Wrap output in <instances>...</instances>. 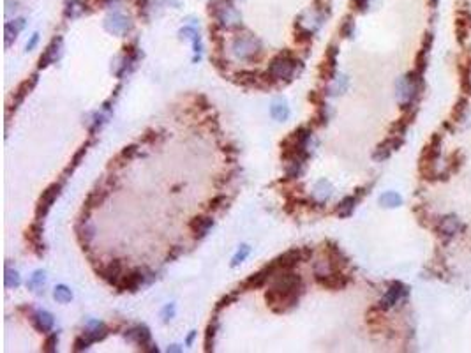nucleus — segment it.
Masks as SVG:
<instances>
[{
  "mask_svg": "<svg viewBox=\"0 0 471 353\" xmlns=\"http://www.w3.org/2000/svg\"><path fill=\"white\" fill-rule=\"evenodd\" d=\"M441 156V134H433L431 141L425 145L420 159V173L424 178H434L438 177V159Z\"/></svg>",
  "mask_w": 471,
  "mask_h": 353,
  "instance_id": "1",
  "label": "nucleus"
},
{
  "mask_svg": "<svg viewBox=\"0 0 471 353\" xmlns=\"http://www.w3.org/2000/svg\"><path fill=\"white\" fill-rule=\"evenodd\" d=\"M300 64L298 60H295L293 57H291L290 51H284V53H281L279 57H275L272 62H270L269 66V73L272 74L275 80H288V78L293 74V69L295 66Z\"/></svg>",
  "mask_w": 471,
  "mask_h": 353,
  "instance_id": "2",
  "label": "nucleus"
},
{
  "mask_svg": "<svg viewBox=\"0 0 471 353\" xmlns=\"http://www.w3.org/2000/svg\"><path fill=\"white\" fill-rule=\"evenodd\" d=\"M60 189H62V184L58 182V184H51L50 188L43 193L37 209H35V216H37V219H43V217L46 216L48 210H50V207L53 205V201L57 200V196L60 194Z\"/></svg>",
  "mask_w": 471,
  "mask_h": 353,
  "instance_id": "3",
  "label": "nucleus"
},
{
  "mask_svg": "<svg viewBox=\"0 0 471 353\" xmlns=\"http://www.w3.org/2000/svg\"><path fill=\"white\" fill-rule=\"evenodd\" d=\"M300 261H304V251L302 249H291V251L284 253L282 256H279L277 260H274L277 271H293Z\"/></svg>",
  "mask_w": 471,
  "mask_h": 353,
  "instance_id": "4",
  "label": "nucleus"
},
{
  "mask_svg": "<svg viewBox=\"0 0 471 353\" xmlns=\"http://www.w3.org/2000/svg\"><path fill=\"white\" fill-rule=\"evenodd\" d=\"M408 293V288L404 286L402 283H392V286L388 288V292L385 293V297L381 299V302H380V309H383V311H386V309H390V307H394L395 304L399 302V300L402 299V297Z\"/></svg>",
  "mask_w": 471,
  "mask_h": 353,
  "instance_id": "5",
  "label": "nucleus"
},
{
  "mask_svg": "<svg viewBox=\"0 0 471 353\" xmlns=\"http://www.w3.org/2000/svg\"><path fill=\"white\" fill-rule=\"evenodd\" d=\"M438 230H440V233L443 237H446V239H450V237H456L459 232L462 230V223L461 219H459L457 216H454V214H450V216H445L440 219V223H438Z\"/></svg>",
  "mask_w": 471,
  "mask_h": 353,
  "instance_id": "6",
  "label": "nucleus"
},
{
  "mask_svg": "<svg viewBox=\"0 0 471 353\" xmlns=\"http://www.w3.org/2000/svg\"><path fill=\"white\" fill-rule=\"evenodd\" d=\"M316 281H318V284H321V286H325L329 289H342L348 284V277L342 276L339 271H334V272L326 274V276H316Z\"/></svg>",
  "mask_w": 471,
  "mask_h": 353,
  "instance_id": "7",
  "label": "nucleus"
},
{
  "mask_svg": "<svg viewBox=\"0 0 471 353\" xmlns=\"http://www.w3.org/2000/svg\"><path fill=\"white\" fill-rule=\"evenodd\" d=\"M101 274V277L110 284H118L122 279V261L120 260H113L111 263H108L106 267L99 268L97 271Z\"/></svg>",
  "mask_w": 471,
  "mask_h": 353,
  "instance_id": "8",
  "label": "nucleus"
},
{
  "mask_svg": "<svg viewBox=\"0 0 471 353\" xmlns=\"http://www.w3.org/2000/svg\"><path fill=\"white\" fill-rule=\"evenodd\" d=\"M27 239H29L30 244L34 245L35 253H37V255H43V251H45V242H43V224H41V219H37L35 223L30 224L29 232H27Z\"/></svg>",
  "mask_w": 471,
  "mask_h": 353,
  "instance_id": "9",
  "label": "nucleus"
},
{
  "mask_svg": "<svg viewBox=\"0 0 471 353\" xmlns=\"http://www.w3.org/2000/svg\"><path fill=\"white\" fill-rule=\"evenodd\" d=\"M141 283H143V272L133 271L127 274V276H124V279L117 284V286H118V292H136Z\"/></svg>",
  "mask_w": 471,
  "mask_h": 353,
  "instance_id": "10",
  "label": "nucleus"
},
{
  "mask_svg": "<svg viewBox=\"0 0 471 353\" xmlns=\"http://www.w3.org/2000/svg\"><path fill=\"white\" fill-rule=\"evenodd\" d=\"M401 145H402V138H399V136L388 138V140L383 141V143L378 147V150L374 152V159H376V161L386 159V157H388L390 154L394 152V150H397Z\"/></svg>",
  "mask_w": 471,
  "mask_h": 353,
  "instance_id": "11",
  "label": "nucleus"
},
{
  "mask_svg": "<svg viewBox=\"0 0 471 353\" xmlns=\"http://www.w3.org/2000/svg\"><path fill=\"white\" fill-rule=\"evenodd\" d=\"M35 83H37V74H32L29 80H25V81L22 83V85L18 87V90L14 92V99H13V108L14 110L18 108V106L23 102V99H25L32 92V89L35 87Z\"/></svg>",
  "mask_w": 471,
  "mask_h": 353,
  "instance_id": "12",
  "label": "nucleus"
},
{
  "mask_svg": "<svg viewBox=\"0 0 471 353\" xmlns=\"http://www.w3.org/2000/svg\"><path fill=\"white\" fill-rule=\"evenodd\" d=\"M189 226H191V230L194 232V237H196V239H201V237H205L207 232H209V230L214 226V219L209 216H198L191 221Z\"/></svg>",
  "mask_w": 471,
  "mask_h": 353,
  "instance_id": "13",
  "label": "nucleus"
},
{
  "mask_svg": "<svg viewBox=\"0 0 471 353\" xmlns=\"http://www.w3.org/2000/svg\"><path fill=\"white\" fill-rule=\"evenodd\" d=\"M326 255H329V260L332 261V265L335 268H341L348 265V258L342 255V251L334 244V242H326V247H325Z\"/></svg>",
  "mask_w": 471,
  "mask_h": 353,
  "instance_id": "14",
  "label": "nucleus"
},
{
  "mask_svg": "<svg viewBox=\"0 0 471 353\" xmlns=\"http://www.w3.org/2000/svg\"><path fill=\"white\" fill-rule=\"evenodd\" d=\"M126 337L129 341H134V343L141 344V346H147L150 343V330L147 327H134L131 330L126 332Z\"/></svg>",
  "mask_w": 471,
  "mask_h": 353,
  "instance_id": "15",
  "label": "nucleus"
},
{
  "mask_svg": "<svg viewBox=\"0 0 471 353\" xmlns=\"http://www.w3.org/2000/svg\"><path fill=\"white\" fill-rule=\"evenodd\" d=\"M32 325H34L39 332H48L53 327V316L46 311H39L32 316Z\"/></svg>",
  "mask_w": 471,
  "mask_h": 353,
  "instance_id": "16",
  "label": "nucleus"
},
{
  "mask_svg": "<svg viewBox=\"0 0 471 353\" xmlns=\"http://www.w3.org/2000/svg\"><path fill=\"white\" fill-rule=\"evenodd\" d=\"M129 19L124 18L122 14H113V16H110L106 19V27L108 30H111V32H124V30L129 29Z\"/></svg>",
  "mask_w": 471,
  "mask_h": 353,
  "instance_id": "17",
  "label": "nucleus"
},
{
  "mask_svg": "<svg viewBox=\"0 0 471 353\" xmlns=\"http://www.w3.org/2000/svg\"><path fill=\"white\" fill-rule=\"evenodd\" d=\"M235 78H238V83L247 87H261V80H259V74L254 71H240Z\"/></svg>",
  "mask_w": 471,
  "mask_h": 353,
  "instance_id": "18",
  "label": "nucleus"
},
{
  "mask_svg": "<svg viewBox=\"0 0 471 353\" xmlns=\"http://www.w3.org/2000/svg\"><path fill=\"white\" fill-rule=\"evenodd\" d=\"M358 200H360L358 196H346L344 200L339 203V207L335 209V212H337L341 217H348L350 214L353 212V209H355V205H357Z\"/></svg>",
  "mask_w": 471,
  "mask_h": 353,
  "instance_id": "19",
  "label": "nucleus"
},
{
  "mask_svg": "<svg viewBox=\"0 0 471 353\" xmlns=\"http://www.w3.org/2000/svg\"><path fill=\"white\" fill-rule=\"evenodd\" d=\"M105 196H106L105 189H95V191H92L89 194V198H87V201H85V209L90 210L94 207H99V205L105 201Z\"/></svg>",
  "mask_w": 471,
  "mask_h": 353,
  "instance_id": "20",
  "label": "nucleus"
},
{
  "mask_svg": "<svg viewBox=\"0 0 471 353\" xmlns=\"http://www.w3.org/2000/svg\"><path fill=\"white\" fill-rule=\"evenodd\" d=\"M380 203L383 205V207L394 209V207H399V205L402 203V198L399 196L397 193L388 191V193H385V194H381V196H380Z\"/></svg>",
  "mask_w": 471,
  "mask_h": 353,
  "instance_id": "21",
  "label": "nucleus"
},
{
  "mask_svg": "<svg viewBox=\"0 0 471 353\" xmlns=\"http://www.w3.org/2000/svg\"><path fill=\"white\" fill-rule=\"evenodd\" d=\"M217 316H214L212 321H210L209 328H207V336H205V351H212L214 350V337L215 332H217Z\"/></svg>",
  "mask_w": 471,
  "mask_h": 353,
  "instance_id": "22",
  "label": "nucleus"
},
{
  "mask_svg": "<svg viewBox=\"0 0 471 353\" xmlns=\"http://www.w3.org/2000/svg\"><path fill=\"white\" fill-rule=\"evenodd\" d=\"M23 25H25V19H16L14 23H7L6 25V45H9L11 39L18 35L19 30L23 29Z\"/></svg>",
  "mask_w": 471,
  "mask_h": 353,
  "instance_id": "23",
  "label": "nucleus"
},
{
  "mask_svg": "<svg viewBox=\"0 0 471 353\" xmlns=\"http://www.w3.org/2000/svg\"><path fill=\"white\" fill-rule=\"evenodd\" d=\"M58 43H60V39H55V41L46 48L45 55H43L41 60H39V67H41V69H43V67H46V66H50V62L55 58V51H57Z\"/></svg>",
  "mask_w": 471,
  "mask_h": 353,
  "instance_id": "24",
  "label": "nucleus"
},
{
  "mask_svg": "<svg viewBox=\"0 0 471 353\" xmlns=\"http://www.w3.org/2000/svg\"><path fill=\"white\" fill-rule=\"evenodd\" d=\"M85 336H87V339H89L90 343H94V341H101V339H105V337L108 336V328L103 323H99L95 328H92V330H87Z\"/></svg>",
  "mask_w": 471,
  "mask_h": 353,
  "instance_id": "25",
  "label": "nucleus"
},
{
  "mask_svg": "<svg viewBox=\"0 0 471 353\" xmlns=\"http://www.w3.org/2000/svg\"><path fill=\"white\" fill-rule=\"evenodd\" d=\"M461 89L464 94H471V67H461Z\"/></svg>",
  "mask_w": 471,
  "mask_h": 353,
  "instance_id": "26",
  "label": "nucleus"
},
{
  "mask_svg": "<svg viewBox=\"0 0 471 353\" xmlns=\"http://www.w3.org/2000/svg\"><path fill=\"white\" fill-rule=\"evenodd\" d=\"M53 297H55V300H57V302H60V304H66V302H69V300L73 299V295H71V289L67 288V286H57V288H55V292H53Z\"/></svg>",
  "mask_w": 471,
  "mask_h": 353,
  "instance_id": "27",
  "label": "nucleus"
},
{
  "mask_svg": "<svg viewBox=\"0 0 471 353\" xmlns=\"http://www.w3.org/2000/svg\"><path fill=\"white\" fill-rule=\"evenodd\" d=\"M46 274L43 272V271H37L32 276V279L29 281V288L30 289H37V288H41L43 284H45V279H46Z\"/></svg>",
  "mask_w": 471,
  "mask_h": 353,
  "instance_id": "28",
  "label": "nucleus"
},
{
  "mask_svg": "<svg viewBox=\"0 0 471 353\" xmlns=\"http://www.w3.org/2000/svg\"><path fill=\"white\" fill-rule=\"evenodd\" d=\"M295 39H297L298 43H302V45H305V43H311V41H313V32H311V30H305L304 27L298 25V27H297V35H295Z\"/></svg>",
  "mask_w": 471,
  "mask_h": 353,
  "instance_id": "29",
  "label": "nucleus"
},
{
  "mask_svg": "<svg viewBox=\"0 0 471 353\" xmlns=\"http://www.w3.org/2000/svg\"><path fill=\"white\" fill-rule=\"evenodd\" d=\"M19 284V276L16 271H11V268H7L6 271V286L7 288H16Z\"/></svg>",
  "mask_w": 471,
  "mask_h": 353,
  "instance_id": "30",
  "label": "nucleus"
},
{
  "mask_svg": "<svg viewBox=\"0 0 471 353\" xmlns=\"http://www.w3.org/2000/svg\"><path fill=\"white\" fill-rule=\"evenodd\" d=\"M466 99H459L457 101V105H456V108H454V122H459L461 120L462 117H464V112H466Z\"/></svg>",
  "mask_w": 471,
  "mask_h": 353,
  "instance_id": "31",
  "label": "nucleus"
},
{
  "mask_svg": "<svg viewBox=\"0 0 471 353\" xmlns=\"http://www.w3.org/2000/svg\"><path fill=\"white\" fill-rule=\"evenodd\" d=\"M57 344H58V336L50 334L46 337V343H45V348H43V350L48 351V353H53V351H57Z\"/></svg>",
  "mask_w": 471,
  "mask_h": 353,
  "instance_id": "32",
  "label": "nucleus"
},
{
  "mask_svg": "<svg viewBox=\"0 0 471 353\" xmlns=\"http://www.w3.org/2000/svg\"><path fill=\"white\" fill-rule=\"evenodd\" d=\"M272 117L277 118V120H284V118L288 117V108H286V106H281V105H274L272 106Z\"/></svg>",
  "mask_w": 471,
  "mask_h": 353,
  "instance_id": "33",
  "label": "nucleus"
},
{
  "mask_svg": "<svg viewBox=\"0 0 471 353\" xmlns=\"http://www.w3.org/2000/svg\"><path fill=\"white\" fill-rule=\"evenodd\" d=\"M89 344H90V341L87 339V336L78 337V339L74 341V351H83V350H87V348H89Z\"/></svg>",
  "mask_w": 471,
  "mask_h": 353,
  "instance_id": "34",
  "label": "nucleus"
},
{
  "mask_svg": "<svg viewBox=\"0 0 471 353\" xmlns=\"http://www.w3.org/2000/svg\"><path fill=\"white\" fill-rule=\"evenodd\" d=\"M353 30H355V23L351 22V19H346V22L342 23V27H341L342 35H344V37H351V35H353Z\"/></svg>",
  "mask_w": 471,
  "mask_h": 353,
  "instance_id": "35",
  "label": "nucleus"
},
{
  "mask_svg": "<svg viewBox=\"0 0 471 353\" xmlns=\"http://www.w3.org/2000/svg\"><path fill=\"white\" fill-rule=\"evenodd\" d=\"M249 255V245H242V251H238L237 255H235V258H233V267H237L238 263H240L242 260H245V256Z\"/></svg>",
  "mask_w": 471,
  "mask_h": 353,
  "instance_id": "36",
  "label": "nucleus"
},
{
  "mask_svg": "<svg viewBox=\"0 0 471 353\" xmlns=\"http://www.w3.org/2000/svg\"><path fill=\"white\" fill-rule=\"evenodd\" d=\"M237 297H238V292H235V293H230L228 297H224V299H221L219 300V304H217V311H221L222 307H226V305H230L233 300H237Z\"/></svg>",
  "mask_w": 471,
  "mask_h": 353,
  "instance_id": "37",
  "label": "nucleus"
},
{
  "mask_svg": "<svg viewBox=\"0 0 471 353\" xmlns=\"http://www.w3.org/2000/svg\"><path fill=\"white\" fill-rule=\"evenodd\" d=\"M226 203H228V200H226V196H222V194H221V196H215L214 200H210L209 207L212 209V210H219V209L222 207V205H226Z\"/></svg>",
  "mask_w": 471,
  "mask_h": 353,
  "instance_id": "38",
  "label": "nucleus"
},
{
  "mask_svg": "<svg viewBox=\"0 0 471 353\" xmlns=\"http://www.w3.org/2000/svg\"><path fill=\"white\" fill-rule=\"evenodd\" d=\"M136 152H138V147L136 145H129V147H126V149L122 150V157H124V159H131V157H133Z\"/></svg>",
  "mask_w": 471,
  "mask_h": 353,
  "instance_id": "39",
  "label": "nucleus"
},
{
  "mask_svg": "<svg viewBox=\"0 0 471 353\" xmlns=\"http://www.w3.org/2000/svg\"><path fill=\"white\" fill-rule=\"evenodd\" d=\"M85 154H87V145L81 147V149H79L78 152H76V156H74V159H73V168L79 164V161H81V157L85 156Z\"/></svg>",
  "mask_w": 471,
  "mask_h": 353,
  "instance_id": "40",
  "label": "nucleus"
},
{
  "mask_svg": "<svg viewBox=\"0 0 471 353\" xmlns=\"http://www.w3.org/2000/svg\"><path fill=\"white\" fill-rule=\"evenodd\" d=\"M180 253H182V245H175V247L171 249V253H170V255H168V260H170V261H171V260H175V258H177L178 255H180Z\"/></svg>",
  "mask_w": 471,
  "mask_h": 353,
  "instance_id": "41",
  "label": "nucleus"
},
{
  "mask_svg": "<svg viewBox=\"0 0 471 353\" xmlns=\"http://www.w3.org/2000/svg\"><path fill=\"white\" fill-rule=\"evenodd\" d=\"M367 4H369V0H355V7H357L358 11H365Z\"/></svg>",
  "mask_w": 471,
  "mask_h": 353,
  "instance_id": "42",
  "label": "nucleus"
},
{
  "mask_svg": "<svg viewBox=\"0 0 471 353\" xmlns=\"http://www.w3.org/2000/svg\"><path fill=\"white\" fill-rule=\"evenodd\" d=\"M35 43H37V34H34V35H32V41L29 43V45H27V50H32V48H34V46H35Z\"/></svg>",
  "mask_w": 471,
  "mask_h": 353,
  "instance_id": "43",
  "label": "nucleus"
},
{
  "mask_svg": "<svg viewBox=\"0 0 471 353\" xmlns=\"http://www.w3.org/2000/svg\"><path fill=\"white\" fill-rule=\"evenodd\" d=\"M461 161H462V156H461V154H459V157L456 159V162H461ZM457 166H459V164H450V172H454V170H457Z\"/></svg>",
  "mask_w": 471,
  "mask_h": 353,
  "instance_id": "44",
  "label": "nucleus"
}]
</instances>
